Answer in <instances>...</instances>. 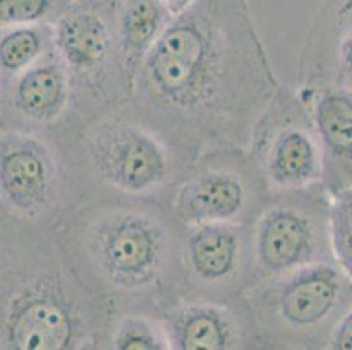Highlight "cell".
<instances>
[{"instance_id": "obj_1", "label": "cell", "mask_w": 352, "mask_h": 350, "mask_svg": "<svg viewBox=\"0 0 352 350\" xmlns=\"http://www.w3.org/2000/svg\"><path fill=\"white\" fill-rule=\"evenodd\" d=\"M279 86L248 0H195L144 58L126 104L195 160L248 147Z\"/></svg>"}, {"instance_id": "obj_2", "label": "cell", "mask_w": 352, "mask_h": 350, "mask_svg": "<svg viewBox=\"0 0 352 350\" xmlns=\"http://www.w3.org/2000/svg\"><path fill=\"white\" fill-rule=\"evenodd\" d=\"M54 233L86 293L109 320L121 312L162 317L181 300V233L170 201L89 197L74 201Z\"/></svg>"}, {"instance_id": "obj_3", "label": "cell", "mask_w": 352, "mask_h": 350, "mask_svg": "<svg viewBox=\"0 0 352 350\" xmlns=\"http://www.w3.org/2000/svg\"><path fill=\"white\" fill-rule=\"evenodd\" d=\"M107 326L54 228L0 210V349L104 350Z\"/></svg>"}, {"instance_id": "obj_4", "label": "cell", "mask_w": 352, "mask_h": 350, "mask_svg": "<svg viewBox=\"0 0 352 350\" xmlns=\"http://www.w3.org/2000/svg\"><path fill=\"white\" fill-rule=\"evenodd\" d=\"M54 139L69 166L72 204L89 197L170 201L195 162L128 104L72 121Z\"/></svg>"}, {"instance_id": "obj_5", "label": "cell", "mask_w": 352, "mask_h": 350, "mask_svg": "<svg viewBox=\"0 0 352 350\" xmlns=\"http://www.w3.org/2000/svg\"><path fill=\"white\" fill-rule=\"evenodd\" d=\"M352 303V278L337 261L261 282L244 296L258 349L326 350Z\"/></svg>"}, {"instance_id": "obj_6", "label": "cell", "mask_w": 352, "mask_h": 350, "mask_svg": "<svg viewBox=\"0 0 352 350\" xmlns=\"http://www.w3.org/2000/svg\"><path fill=\"white\" fill-rule=\"evenodd\" d=\"M51 25L54 53L74 83L76 114L72 121L126 104L132 96V85L118 50L113 2H74Z\"/></svg>"}, {"instance_id": "obj_7", "label": "cell", "mask_w": 352, "mask_h": 350, "mask_svg": "<svg viewBox=\"0 0 352 350\" xmlns=\"http://www.w3.org/2000/svg\"><path fill=\"white\" fill-rule=\"evenodd\" d=\"M329 217L331 195L322 182L272 193L251 224L252 285L303 266L335 261Z\"/></svg>"}, {"instance_id": "obj_8", "label": "cell", "mask_w": 352, "mask_h": 350, "mask_svg": "<svg viewBox=\"0 0 352 350\" xmlns=\"http://www.w3.org/2000/svg\"><path fill=\"white\" fill-rule=\"evenodd\" d=\"M270 197V186L248 147L221 146L198 154L175 188L170 205L182 226H251Z\"/></svg>"}, {"instance_id": "obj_9", "label": "cell", "mask_w": 352, "mask_h": 350, "mask_svg": "<svg viewBox=\"0 0 352 350\" xmlns=\"http://www.w3.org/2000/svg\"><path fill=\"white\" fill-rule=\"evenodd\" d=\"M70 204L69 166L56 139L23 128H0V210L54 228Z\"/></svg>"}, {"instance_id": "obj_10", "label": "cell", "mask_w": 352, "mask_h": 350, "mask_svg": "<svg viewBox=\"0 0 352 350\" xmlns=\"http://www.w3.org/2000/svg\"><path fill=\"white\" fill-rule=\"evenodd\" d=\"M248 151L272 193L322 182L321 146L296 86H279L252 124Z\"/></svg>"}, {"instance_id": "obj_11", "label": "cell", "mask_w": 352, "mask_h": 350, "mask_svg": "<svg viewBox=\"0 0 352 350\" xmlns=\"http://www.w3.org/2000/svg\"><path fill=\"white\" fill-rule=\"evenodd\" d=\"M181 300L236 303L252 287L251 226L206 223L182 226Z\"/></svg>"}, {"instance_id": "obj_12", "label": "cell", "mask_w": 352, "mask_h": 350, "mask_svg": "<svg viewBox=\"0 0 352 350\" xmlns=\"http://www.w3.org/2000/svg\"><path fill=\"white\" fill-rule=\"evenodd\" d=\"M76 114V93L58 54L0 86V128H23L56 137Z\"/></svg>"}, {"instance_id": "obj_13", "label": "cell", "mask_w": 352, "mask_h": 350, "mask_svg": "<svg viewBox=\"0 0 352 350\" xmlns=\"http://www.w3.org/2000/svg\"><path fill=\"white\" fill-rule=\"evenodd\" d=\"M162 320L170 350L258 349L244 298L236 303L179 300Z\"/></svg>"}, {"instance_id": "obj_14", "label": "cell", "mask_w": 352, "mask_h": 350, "mask_svg": "<svg viewBox=\"0 0 352 350\" xmlns=\"http://www.w3.org/2000/svg\"><path fill=\"white\" fill-rule=\"evenodd\" d=\"M296 77L298 88L352 89V0H326L314 16Z\"/></svg>"}, {"instance_id": "obj_15", "label": "cell", "mask_w": 352, "mask_h": 350, "mask_svg": "<svg viewBox=\"0 0 352 350\" xmlns=\"http://www.w3.org/2000/svg\"><path fill=\"white\" fill-rule=\"evenodd\" d=\"M298 88V86H296ZM322 154V186L331 197L352 188V89L298 88Z\"/></svg>"}, {"instance_id": "obj_16", "label": "cell", "mask_w": 352, "mask_h": 350, "mask_svg": "<svg viewBox=\"0 0 352 350\" xmlns=\"http://www.w3.org/2000/svg\"><path fill=\"white\" fill-rule=\"evenodd\" d=\"M114 34L128 81L135 83L144 58L174 18L160 0H111Z\"/></svg>"}, {"instance_id": "obj_17", "label": "cell", "mask_w": 352, "mask_h": 350, "mask_svg": "<svg viewBox=\"0 0 352 350\" xmlns=\"http://www.w3.org/2000/svg\"><path fill=\"white\" fill-rule=\"evenodd\" d=\"M54 51L53 25H20L0 30V86Z\"/></svg>"}, {"instance_id": "obj_18", "label": "cell", "mask_w": 352, "mask_h": 350, "mask_svg": "<svg viewBox=\"0 0 352 350\" xmlns=\"http://www.w3.org/2000/svg\"><path fill=\"white\" fill-rule=\"evenodd\" d=\"M104 350H170L160 316L121 312L109 320Z\"/></svg>"}, {"instance_id": "obj_19", "label": "cell", "mask_w": 352, "mask_h": 350, "mask_svg": "<svg viewBox=\"0 0 352 350\" xmlns=\"http://www.w3.org/2000/svg\"><path fill=\"white\" fill-rule=\"evenodd\" d=\"M74 0H0V30L20 25L54 23Z\"/></svg>"}, {"instance_id": "obj_20", "label": "cell", "mask_w": 352, "mask_h": 350, "mask_svg": "<svg viewBox=\"0 0 352 350\" xmlns=\"http://www.w3.org/2000/svg\"><path fill=\"white\" fill-rule=\"evenodd\" d=\"M329 224L335 261L352 278V188L331 197Z\"/></svg>"}, {"instance_id": "obj_21", "label": "cell", "mask_w": 352, "mask_h": 350, "mask_svg": "<svg viewBox=\"0 0 352 350\" xmlns=\"http://www.w3.org/2000/svg\"><path fill=\"white\" fill-rule=\"evenodd\" d=\"M331 350H352V303L347 308V312L338 322L337 329L333 333L331 343H329Z\"/></svg>"}, {"instance_id": "obj_22", "label": "cell", "mask_w": 352, "mask_h": 350, "mask_svg": "<svg viewBox=\"0 0 352 350\" xmlns=\"http://www.w3.org/2000/svg\"><path fill=\"white\" fill-rule=\"evenodd\" d=\"M163 6H166L168 8V11L172 12V14H177V12L184 11V9L188 8V6H191L195 2V0H160Z\"/></svg>"}, {"instance_id": "obj_23", "label": "cell", "mask_w": 352, "mask_h": 350, "mask_svg": "<svg viewBox=\"0 0 352 350\" xmlns=\"http://www.w3.org/2000/svg\"><path fill=\"white\" fill-rule=\"evenodd\" d=\"M74 2H79V4H91V2H102V0H74Z\"/></svg>"}]
</instances>
